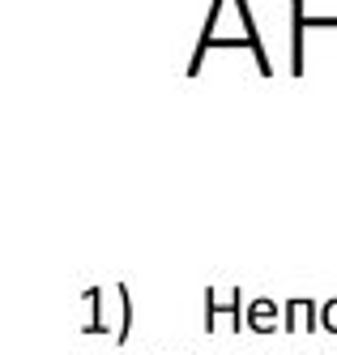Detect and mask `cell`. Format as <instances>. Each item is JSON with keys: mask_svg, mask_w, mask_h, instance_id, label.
Instances as JSON below:
<instances>
[{"mask_svg": "<svg viewBox=\"0 0 337 355\" xmlns=\"http://www.w3.org/2000/svg\"><path fill=\"white\" fill-rule=\"evenodd\" d=\"M214 47H244V52H252L256 69H261L265 78L273 73L269 52H265L261 35H256V21H252L248 0H214V5H210L205 31H201V39H197V52H192V60H188V78H197V73H201L205 52H214Z\"/></svg>", "mask_w": 337, "mask_h": 355, "instance_id": "1", "label": "cell"}, {"mask_svg": "<svg viewBox=\"0 0 337 355\" xmlns=\"http://www.w3.org/2000/svg\"><path fill=\"white\" fill-rule=\"evenodd\" d=\"M312 26H337V17H312L303 9V0H291V73H303V39Z\"/></svg>", "mask_w": 337, "mask_h": 355, "instance_id": "2", "label": "cell"}, {"mask_svg": "<svg viewBox=\"0 0 337 355\" xmlns=\"http://www.w3.org/2000/svg\"><path fill=\"white\" fill-rule=\"evenodd\" d=\"M244 313H248V304H244V291L235 287L230 295H218L214 287H205V329H218V317H230L235 321V329L244 325Z\"/></svg>", "mask_w": 337, "mask_h": 355, "instance_id": "3", "label": "cell"}, {"mask_svg": "<svg viewBox=\"0 0 337 355\" xmlns=\"http://www.w3.org/2000/svg\"><path fill=\"white\" fill-rule=\"evenodd\" d=\"M282 334H312V329L320 325V304L316 300H303V295H295V300H286L282 304Z\"/></svg>", "mask_w": 337, "mask_h": 355, "instance_id": "4", "label": "cell"}, {"mask_svg": "<svg viewBox=\"0 0 337 355\" xmlns=\"http://www.w3.org/2000/svg\"><path fill=\"white\" fill-rule=\"evenodd\" d=\"M282 304H273L269 295H256L248 300V313H244V325L252 329V334H273V329H282Z\"/></svg>", "mask_w": 337, "mask_h": 355, "instance_id": "5", "label": "cell"}, {"mask_svg": "<svg viewBox=\"0 0 337 355\" xmlns=\"http://www.w3.org/2000/svg\"><path fill=\"white\" fill-rule=\"evenodd\" d=\"M86 309H90L86 334H111V329H107V321H102V287H90V291H86Z\"/></svg>", "mask_w": 337, "mask_h": 355, "instance_id": "6", "label": "cell"}, {"mask_svg": "<svg viewBox=\"0 0 337 355\" xmlns=\"http://www.w3.org/2000/svg\"><path fill=\"white\" fill-rule=\"evenodd\" d=\"M116 300H120V329H116V343H128L133 334V300H128V287L116 283Z\"/></svg>", "mask_w": 337, "mask_h": 355, "instance_id": "7", "label": "cell"}, {"mask_svg": "<svg viewBox=\"0 0 337 355\" xmlns=\"http://www.w3.org/2000/svg\"><path fill=\"white\" fill-rule=\"evenodd\" d=\"M320 329H325V334H337V300L320 304Z\"/></svg>", "mask_w": 337, "mask_h": 355, "instance_id": "8", "label": "cell"}]
</instances>
